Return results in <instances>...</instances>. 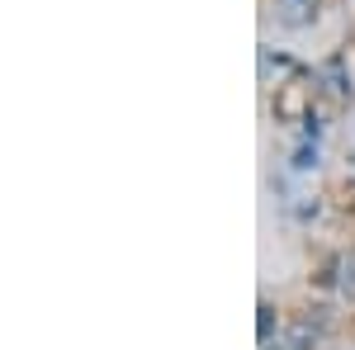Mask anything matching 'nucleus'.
<instances>
[{"instance_id": "f257e3e1", "label": "nucleus", "mask_w": 355, "mask_h": 350, "mask_svg": "<svg viewBox=\"0 0 355 350\" xmlns=\"http://www.w3.org/2000/svg\"><path fill=\"white\" fill-rule=\"evenodd\" d=\"M313 100H318V81H279L270 95V114L275 123H289V128H303L318 109H313Z\"/></svg>"}, {"instance_id": "20e7f679", "label": "nucleus", "mask_w": 355, "mask_h": 350, "mask_svg": "<svg viewBox=\"0 0 355 350\" xmlns=\"http://www.w3.org/2000/svg\"><path fill=\"white\" fill-rule=\"evenodd\" d=\"M284 341H289V350H318V346H322V322H313V317H294V322L284 326Z\"/></svg>"}, {"instance_id": "39448f33", "label": "nucleus", "mask_w": 355, "mask_h": 350, "mask_svg": "<svg viewBox=\"0 0 355 350\" xmlns=\"http://www.w3.org/2000/svg\"><path fill=\"white\" fill-rule=\"evenodd\" d=\"M275 331H279V308H275L270 298H261V308H256V341H261V346H266V341H279Z\"/></svg>"}, {"instance_id": "6e6552de", "label": "nucleus", "mask_w": 355, "mask_h": 350, "mask_svg": "<svg viewBox=\"0 0 355 350\" xmlns=\"http://www.w3.org/2000/svg\"><path fill=\"white\" fill-rule=\"evenodd\" d=\"M351 180H355V152H351Z\"/></svg>"}, {"instance_id": "7ed1b4c3", "label": "nucleus", "mask_w": 355, "mask_h": 350, "mask_svg": "<svg viewBox=\"0 0 355 350\" xmlns=\"http://www.w3.org/2000/svg\"><path fill=\"white\" fill-rule=\"evenodd\" d=\"M275 19L284 28H313L318 24V0H275Z\"/></svg>"}, {"instance_id": "f03ea898", "label": "nucleus", "mask_w": 355, "mask_h": 350, "mask_svg": "<svg viewBox=\"0 0 355 350\" xmlns=\"http://www.w3.org/2000/svg\"><path fill=\"white\" fill-rule=\"evenodd\" d=\"M313 81L322 85L327 95H336V100H351V95H355L351 76H346V57H341V53H331L327 62H322V67L313 71Z\"/></svg>"}, {"instance_id": "0eeeda50", "label": "nucleus", "mask_w": 355, "mask_h": 350, "mask_svg": "<svg viewBox=\"0 0 355 350\" xmlns=\"http://www.w3.org/2000/svg\"><path fill=\"white\" fill-rule=\"evenodd\" d=\"M261 350H289V341L279 336V341H266V346H261Z\"/></svg>"}, {"instance_id": "423d86ee", "label": "nucleus", "mask_w": 355, "mask_h": 350, "mask_svg": "<svg viewBox=\"0 0 355 350\" xmlns=\"http://www.w3.org/2000/svg\"><path fill=\"white\" fill-rule=\"evenodd\" d=\"M289 166H294V170H313V166H318V142L303 137L299 147H294V157H289Z\"/></svg>"}]
</instances>
